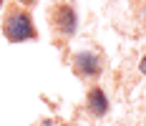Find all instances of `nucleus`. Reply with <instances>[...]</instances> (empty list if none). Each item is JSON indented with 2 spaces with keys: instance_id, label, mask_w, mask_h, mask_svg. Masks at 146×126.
<instances>
[{
  "instance_id": "f257e3e1",
  "label": "nucleus",
  "mask_w": 146,
  "mask_h": 126,
  "mask_svg": "<svg viewBox=\"0 0 146 126\" xmlns=\"http://www.w3.org/2000/svg\"><path fill=\"white\" fill-rule=\"evenodd\" d=\"M3 35L10 43H25L38 38V28L30 10L20 8V5H8V13L3 18Z\"/></svg>"
},
{
  "instance_id": "f03ea898",
  "label": "nucleus",
  "mask_w": 146,
  "mask_h": 126,
  "mask_svg": "<svg viewBox=\"0 0 146 126\" xmlns=\"http://www.w3.org/2000/svg\"><path fill=\"white\" fill-rule=\"evenodd\" d=\"M50 25H53V30L58 35L73 38L76 30H78V13H76V8H73L71 3L53 5V10H50Z\"/></svg>"
},
{
  "instance_id": "7ed1b4c3",
  "label": "nucleus",
  "mask_w": 146,
  "mask_h": 126,
  "mask_svg": "<svg viewBox=\"0 0 146 126\" xmlns=\"http://www.w3.org/2000/svg\"><path fill=\"white\" fill-rule=\"evenodd\" d=\"M71 66H73V73H76L78 78H91V81H96L103 73V58H101V53H96V51H78V53H73Z\"/></svg>"
},
{
  "instance_id": "20e7f679",
  "label": "nucleus",
  "mask_w": 146,
  "mask_h": 126,
  "mask_svg": "<svg viewBox=\"0 0 146 126\" xmlns=\"http://www.w3.org/2000/svg\"><path fill=\"white\" fill-rule=\"evenodd\" d=\"M108 96H106V91H103L101 86H91L86 93V111L93 116V119H103L106 113H108Z\"/></svg>"
},
{
  "instance_id": "39448f33",
  "label": "nucleus",
  "mask_w": 146,
  "mask_h": 126,
  "mask_svg": "<svg viewBox=\"0 0 146 126\" xmlns=\"http://www.w3.org/2000/svg\"><path fill=\"white\" fill-rule=\"evenodd\" d=\"M139 71H141V73H144V76H146V56L141 58V63H139Z\"/></svg>"
},
{
  "instance_id": "423d86ee",
  "label": "nucleus",
  "mask_w": 146,
  "mask_h": 126,
  "mask_svg": "<svg viewBox=\"0 0 146 126\" xmlns=\"http://www.w3.org/2000/svg\"><path fill=\"white\" fill-rule=\"evenodd\" d=\"M18 3H20V5H33L35 0H18Z\"/></svg>"
},
{
  "instance_id": "0eeeda50",
  "label": "nucleus",
  "mask_w": 146,
  "mask_h": 126,
  "mask_svg": "<svg viewBox=\"0 0 146 126\" xmlns=\"http://www.w3.org/2000/svg\"><path fill=\"white\" fill-rule=\"evenodd\" d=\"M3 3H5V0H0V8H3Z\"/></svg>"
},
{
  "instance_id": "6e6552de",
  "label": "nucleus",
  "mask_w": 146,
  "mask_h": 126,
  "mask_svg": "<svg viewBox=\"0 0 146 126\" xmlns=\"http://www.w3.org/2000/svg\"><path fill=\"white\" fill-rule=\"evenodd\" d=\"M73 126H76V124H73Z\"/></svg>"
}]
</instances>
